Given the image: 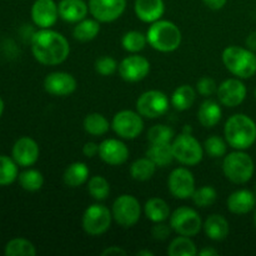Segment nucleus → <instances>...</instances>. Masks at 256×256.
I'll list each match as a JSON object with an SVG mask.
<instances>
[{
	"instance_id": "obj_19",
	"label": "nucleus",
	"mask_w": 256,
	"mask_h": 256,
	"mask_svg": "<svg viewBox=\"0 0 256 256\" xmlns=\"http://www.w3.org/2000/svg\"><path fill=\"white\" fill-rule=\"evenodd\" d=\"M100 159L108 165L119 166L129 159V149L119 139H105L99 144Z\"/></svg>"
},
{
	"instance_id": "obj_14",
	"label": "nucleus",
	"mask_w": 256,
	"mask_h": 256,
	"mask_svg": "<svg viewBox=\"0 0 256 256\" xmlns=\"http://www.w3.org/2000/svg\"><path fill=\"white\" fill-rule=\"evenodd\" d=\"M119 74L128 82H139L150 72V62L142 55L132 54L122 60L119 64Z\"/></svg>"
},
{
	"instance_id": "obj_29",
	"label": "nucleus",
	"mask_w": 256,
	"mask_h": 256,
	"mask_svg": "<svg viewBox=\"0 0 256 256\" xmlns=\"http://www.w3.org/2000/svg\"><path fill=\"white\" fill-rule=\"evenodd\" d=\"M100 32V22L96 19H82L76 22L72 30V36L75 40L82 42H88L94 40Z\"/></svg>"
},
{
	"instance_id": "obj_11",
	"label": "nucleus",
	"mask_w": 256,
	"mask_h": 256,
	"mask_svg": "<svg viewBox=\"0 0 256 256\" xmlns=\"http://www.w3.org/2000/svg\"><path fill=\"white\" fill-rule=\"evenodd\" d=\"M112 128L122 139L134 140L144 130V120L138 112L122 110L112 118Z\"/></svg>"
},
{
	"instance_id": "obj_48",
	"label": "nucleus",
	"mask_w": 256,
	"mask_h": 256,
	"mask_svg": "<svg viewBox=\"0 0 256 256\" xmlns=\"http://www.w3.org/2000/svg\"><path fill=\"white\" fill-rule=\"evenodd\" d=\"M198 254L200 256H216L219 254V252H218L216 249H214V248H204V249L200 250Z\"/></svg>"
},
{
	"instance_id": "obj_36",
	"label": "nucleus",
	"mask_w": 256,
	"mask_h": 256,
	"mask_svg": "<svg viewBox=\"0 0 256 256\" xmlns=\"http://www.w3.org/2000/svg\"><path fill=\"white\" fill-rule=\"evenodd\" d=\"M146 35H144L140 32H136V30L125 32L122 38V45L124 50H126L128 52H132V54H136V52H142L146 46Z\"/></svg>"
},
{
	"instance_id": "obj_13",
	"label": "nucleus",
	"mask_w": 256,
	"mask_h": 256,
	"mask_svg": "<svg viewBox=\"0 0 256 256\" xmlns=\"http://www.w3.org/2000/svg\"><path fill=\"white\" fill-rule=\"evenodd\" d=\"M126 9V0H89V12L100 22H112Z\"/></svg>"
},
{
	"instance_id": "obj_51",
	"label": "nucleus",
	"mask_w": 256,
	"mask_h": 256,
	"mask_svg": "<svg viewBox=\"0 0 256 256\" xmlns=\"http://www.w3.org/2000/svg\"><path fill=\"white\" fill-rule=\"evenodd\" d=\"M192 126H190V125H185V128H184V130H182V132H186V134H192Z\"/></svg>"
},
{
	"instance_id": "obj_9",
	"label": "nucleus",
	"mask_w": 256,
	"mask_h": 256,
	"mask_svg": "<svg viewBox=\"0 0 256 256\" xmlns=\"http://www.w3.org/2000/svg\"><path fill=\"white\" fill-rule=\"evenodd\" d=\"M112 222V210L102 204H92L82 215V229L92 236H100L110 229Z\"/></svg>"
},
{
	"instance_id": "obj_15",
	"label": "nucleus",
	"mask_w": 256,
	"mask_h": 256,
	"mask_svg": "<svg viewBox=\"0 0 256 256\" xmlns=\"http://www.w3.org/2000/svg\"><path fill=\"white\" fill-rule=\"evenodd\" d=\"M218 99L220 104L228 108H236L245 100L248 89L239 78L226 79L218 86Z\"/></svg>"
},
{
	"instance_id": "obj_33",
	"label": "nucleus",
	"mask_w": 256,
	"mask_h": 256,
	"mask_svg": "<svg viewBox=\"0 0 256 256\" xmlns=\"http://www.w3.org/2000/svg\"><path fill=\"white\" fill-rule=\"evenodd\" d=\"M18 166L12 158L0 155V186H8L18 179Z\"/></svg>"
},
{
	"instance_id": "obj_28",
	"label": "nucleus",
	"mask_w": 256,
	"mask_h": 256,
	"mask_svg": "<svg viewBox=\"0 0 256 256\" xmlns=\"http://www.w3.org/2000/svg\"><path fill=\"white\" fill-rule=\"evenodd\" d=\"M146 156L159 168L168 166L169 164H172V160H175L174 154H172V142L150 144L149 149L146 150Z\"/></svg>"
},
{
	"instance_id": "obj_22",
	"label": "nucleus",
	"mask_w": 256,
	"mask_h": 256,
	"mask_svg": "<svg viewBox=\"0 0 256 256\" xmlns=\"http://www.w3.org/2000/svg\"><path fill=\"white\" fill-rule=\"evenodd\" d=\"M59 16L66 22H79L89 12V5L84 0H60L58 4Z\"/></svg>"
},
{
	"instance_id": "obj_39",
	"label": "nucleus",
	"mask_w": 256,
	"mask_h": 256,
	"mask_svg": "<svg viewBox=\"0 0 256 256\" xmlns=\"http://www.w3.org/2000/svg\"><path fill=\"white\" fill-rule=\"evenodd\" d=\"M192 199L196 206L209 208L216 202L218 192L215 188L210 186V185H205V186L199 188V189H195Z\"/></svg>"
},
{
	"instance_id": "obj_25",
	"label": "nucleus",
	"mask_w": 256,
	"mask_h": 256,
	"mask_svg": "<svg viewBox=\"0 0 256 256\" xmlns=\"http://www.w3.org/2000/svg\"><path fill=\"white\" fill-rule=\"evenodd\" d=\"M90 170L88 165L82 162H75L65 169L62 180L69 188H79L89 180Z\"/></svg>"
},
{
	"instance_id": "obj_6",
	"label": "nucleus",
	"mask_w": 256,
	"mask_h": 256,
	"mask_svg": "<svg viewBox=\"0 0 256 256\" xmlns=\"http://www.w3.org/2000/svg\"><path fill=\"white\" fill-rule=\"evenodd\" d=\"M174 159L186 166H195L204 158V145L192 134L182 132L172 142Z\"/></svg>"
},
{
	"instance_id": "obj_50",
	"label": "nucleus",
	"mask_w": 256,
	"mask_h": 256,
	"mask_svg": "<svg viewBox=\"0 0 256 256\" xmlns=\"http://www.w3.org/2000/svg\"><path fill=\"white\" fill-rule=\"evenodd\" d=\"M4 108H5V104H4V100L0 98V116L2 115V112H4Z\"/></svg>"
},
{
	"instance_id": "obj_47",
	"label": "nucleus",
	"mask_w": 256,
	"mask_h": 256,
	"mask_svg": "<svg viewBox=\"0 0 256 256\" xmlns=\"http://www.w3.org/2000/svg\"><path fill=\"white\" fill-rule=\"evenodd\" d=\"M246 46L250 50L255 52L256 50V32H252L249 36L246 38Z\"/></svg>"
},
{
	"instance_id": "obj_54",
	"label": "nucleus",
	"mask_w": 256,
	"mask_h": 256,
	"mask_svg": "<svg viewBox=\"0 0 256 256\" xmlns=\"http://www.w3.org/2000/svg\"><path fill=\"white\" fill-rule=\"evenodd\" d=\"M255 190H256V185H255Z\"/></svg>"
},
{
	"instance_id": "obj_23",
	"label": "nucleus",
	"mask_w": 256,
	"mask_h": 256,
	"mask_svg": "<svg viewBox=\"0 0 256 256\" xmlns=\"http://www.w3.org/2000/svg\"><path fill=\"white\" fill-rule=\"evenodd\" d=\"M205 235L214 242H222L230 232L229 222L222 215L212 214L202 224Z\"/></svg>"
},
{
	"instance_id": "obj_41",
	"label": "nucleus",
	"mask_w": 256,
	"mask_h": 256,
	"mask_svg": "<svg viewBox=\"0 0 256 256\" xmlns=\"http://www.w3.org/2000/svg\"><path fill=\"white\" fill-rule=\"evenodd\" d=\"M94 68L95 72L102 76H110V75L115 74V72L119 69V64L112 56L104 55V56L96 59Z\"/></svg>"
},
{
	"instance_id": "obj_7",
	"label": "nucleus",
	"mask_w": 256,
	"mask_h": 256,
	"mask_svg": "<svg viewBox=\"0 0 256 256\" xmlns=\"http://www.w3.org/2000/svg\"><path fill=\"white\" fill-rule=\"evenodd\" d=\"M112 219L120 226L132 228L138 224L142 216V205L139 200L129 194H122L115 199L112 206Z\"/></svg>"
},
{
	"instance_id": "obj_30",
	"label": "nucleus",
	"mask_w": 256,
	"mask_h": 256,
	"mask_svg": "<svg viewBox=\"0 0 256 256\" xmlns=\"http://www.w3.org/2000/svg\"><path fill=\"white\" fill-rule=\"evenodd\" d=\"M82 126H84V130L89 135L102 136V135H105L109 132L112 124L102 114L92 112V114H88L85 116L84 122H82Z\"/></svg>"
},
{
	"instance_id": "obj_8",
	"label": "nucleus",
	"mask_w": 256,
	"mask_h": 256,
	"mask_svg": "<svg viewBox=\"0 0 256 256\" xmlns=\"http://www.w3.org/2000/svg\"><path fill=\"white\" fill-rule=\"evenodd\" d=\"M169 219L172 232L182 236H195L202 229V220L199 212L189 206L178 208L172 212Z\"/></svg>"
},
{
	"instance_id": "obj_49",
	"label": "nucleus",
	"mask_w": 256,
	"mask_h": 256,
	"mask_svg": "<svg viewBox=\"0 0 256 256\" xmlns=\"http://www.w3.org/2000/svg\"><path fill=\"white\" fill-rule=\"evenodd\" d=\"M138 256H154V252H150V250H140L138 252Z\"/></svg>"
},
{
	"instance_id": "obj_2",
	"label": "nucleus",
	"mask_w": 256,
	"mask_h": 256,
	"mask_svg": "<svg viewBox=\"0 0 256 256\" xmlns=\"http://www.w3.org/2000/svg\"><path fill=\"white\" fill-rule=\"evenodd\" d=\"M225 140L235 150H246L256 142V122L245 114H235L224 126Z\"/></svg>"
},
{
	"instance_id": "obj_42",
	"label": "nucleus",
	"mask_w": 256,
	"mask_h": 256,
	"mask_svg": "<svg viewBox=\"0 0 256 256\" xmlns=\"http://www.w3.org/2000/svg\"><path fill=\"white\" fill-rule=\"evenodd\" d=\"M196 92L202 96L209 98L218 92V84L212 78L202 76L196 82Z\"/></svg>"
},
{
	"instance_id": "obj_45",
	"label": "nucleus",
	"mask_w": 256,
	"mask_h": 256,
	"mask_svg": "<svg viewBox=\"0 0 256 256\" xmlns=\"http://www.w3.org/2000/svg\"><path fill=\"white\" fill-rule=\"evenodd\" d=\"M102 256H122V255H126V250L122 249V246L112 245V246H109L105 250H102Z\"/></svg>"
},
{
	"instance_id": "obj_31",
	"label": "nucleus",
	"mask_w": 256,
	"mask_h": 256,
	"mask_svg": "<svg viewBox=\"0 0 256 256\" xmlns=\"http://www.w3.org/2000/svg\"><path fill=\"white\" fill-rule=\"evenodd\" d=\"M156 165L149 158H140L130 165V175L136 182H148L154 176Z\"/></svg>"
},
{
	"instance_id": "obj_43",
	"label": "nucleus",
	"mask_w": 256,
	"mask_h": 256,
	"mask_svg": "<svg viewBox=\"0 0 256 256\" xmlns=\"http://www.w3.org/2000/svg\"><path fill=\"white\" fill-rule=\"evenodd\" d=\"M172 226H170V224H165L164 222H155V225L152 226V238H154L155 240H160V242H162V240H166L168 238L172 235Z\"/></svg>"
},
{
	"instance_id": "obj_44",
	"label": "nucleus",
	"mask_w": 256,
	"mask_h": 256,
	"mask_svg": "<svg viewBox=\"0 0 256 256\" xmlns=\"http://www.w3.org/2000/svg\"><path fill=\"white\" fill-rule=\"evenodd\" d=\"M82 154L86 158L92 159V158L99 155V144L94 142H88L86 144L82 146Z\"/></svg>"
},
{
	"instance_id": "obj_12",
	"label": "nucleus",
	"mask_w": 256,
	"mask_h": 256,
	"mask_svg": "<svg viewBox=\"0 0 256 256\" xmlns=\"http://www.w3.org/2000/svg\"><path fill=\"white\" fill-rule=\"evenodd\" d=\"M168 189L175 199H192L195 192L194 175L186 168H176L170 172L168 179Z\"/></svg>"
},
{
	"instance_id": "obj_18",
	"label": "nucleus",
	"mask_w": 256,
	"mask_h": 256,
	"mask_svg": "<svg viewBox=\"0 0 256 256\" xmlns=\"http://www.w3.org/2000/svg\"><path fill=\"white\" fill-rule=\"evenodd\" d=\"M40 149L38 142L29 136H22L15 142L12 150V158L19 166L29 168L38 162Z\"/></svg>"
},
{
	"instance_id": "obj_26",
	"label": "nucleus",
	"mask_w": 256,
	"mask_h": 256,
	"mask_svg": "<svg viewBox=\"0 0 256 256\" xmlns=\"http://www.w3.org/2000/svg\"><path fill=\"white\" fill-rule=\"evenodd\" d=\"M144 212L145 216L154 224L155 222H166L170 215H172L169 204L164 199H160V198H152V199L148 200L145 202Z\"/></svg>"
},
{
	"instance_id": "obj_52",
	"label": "nucleus",
	"mask_w": 256,
	"mask_h": 256,
	"mask_svg": "<svg viewBox=\"0 0 256 256\" xmlns=\"http://www.w3.org/2000/svg\"><path fill=\"white\" fill-rule=\"evenodd\" d=\"M254 225L256 228V209H255V212H254Z\"/></svg>"
},
{
	"instance_id": "obj_32",
	"label": "nucleus",
	"mask_w": 256,
	"mask_h": 256,
	"mask_svg": "<svg viewBox=\"0 0 256 256\" xmlns=\"http://www.w3.org/2000/svg\"><path fill=\"white\" fill-rule=\"evenodd\" d=\"M198 252H199L194 242L189 236H182V235L172 239L168 248L169 256H195L198 255Z\"/></svg>"
},
{
	"instance_id": "obj_5",
	"label": "nucleus",
	"mask_w": 256,
	"mask_h": 256,
	"mask_svg": "<svg viewBox=\"0 0 256 256\" xmlns=\"http://www.w3.org/2000/svg\"><path fill=\"white\" fill-rule=\"evenodd\" d=\"M222 172L225 178L234 184H246L255 172L254 160L244 150H235L225 155Z\"/></svg>"
},
{
	"instance_id": "obj_20",
	"label": "nucleus",
	"mask_w": 256,
	"mask_h": 256,
	"mask_svg": "<svg viewBox=\"0 0 256 256\" xmlns=\"http://www.w3.org/2000/svg\"><path fill=\"white\" fill-rule=\"evenodd\" d=\"M226 206L235 215L249 214L256 206V195L248 189H239L228 198Z\"/></svg>"
},
{
	"instance_id": "obj_37",
	"label": "nucleus",
	"mask_w": 256,
	"mask_h": 256,
	"mask_svg": "<svg viewBox=\"0 0 256 256\" xmlns=\"http://www.w3.org/2000/svg\"><path fill=\"white\" fill-rule=\"evenodd\" d=\"M88 192L92 195V199L98 202H102L106 199L110 194V184L102 175H95L90 178L88 182Z\"/></svg>"
},
{
	"instance_id": "obj_10",
	"label": "nucleus",
	"mask_w": 256,
	"mask_h": 256,
	"mask_svg": "<svg viewBox=\"0 0 256 256\" xmlns=\"http://www.w3.org/2000/svg\"><path fill=\"white\" fill-rule=\"evenodd\" d=\"M170 104L169 98L160 90H148L136 100V110L142 116L148 119H158L166 114Z\"/></svg>"
},
{
	"instance_id": "obj_27",
	"label": "nucleus",
	"mask_w": 256,
	"mask_h": 256,
	"mask_svg": "<svg viewBox=\"0 0 256 256\" xmlns=\"http://www.w3.org/2000/svg\"><path fill=\"white\" fill-rule=\"evenodd\" d=\"M195 99H196V92H195L194 88L192 85L184 84L175 89V92L172 95V99H170V102L176 110L185 112V110H189L194 105Z\"/></svg>"
},
{
	"instance_id": "obj_17",
	"label": "nucleus",
	"mask_w": 256,
	"mask_h": 256,
	"mask_svg": "<svg viewBox=\"0 0 256 256\" xmlns=\"http://www.w3.org/2000/svg\"><path fill=\"white\" fill-rule=\"evenodd\" d=\"M32 19L40 29H49L59 19V8L54 0H35L32 4Z\"/></svg>"
},
{
	"instance_id": "obj_34",
	"label": "nucleus",
	"mask_w": 256,
	"mask_h": 256,
	"mask_svg": "<svg viewBox=\"0 0 256 256\" xmlns=\"http://www.w3.org/2000/svg\"><path fill=\"white\" fill-rule=\"evenodd\" d=\"M4 252L6 256H34L36 255V249L29 240L15 238L8 242Z\"/></svg>"
},
{
	"instance_id": "obj_24",
	"label": "nucleus",
	"mask_w": 256,
	"mask_h": 256,
	"mask_svg": "<svg viewBox=\"0 0 256 256\" xmlns=\"http://www.w3.org/2000/svg\"><path fill=\"white\" fill-rule=\"evenodd\" d=\"M222 116V110L219 102L215 100L206 99L202 102L198 110V120L205 128H214L220 122Z\"/></svg>"
},
{
	"instance_id": "obj_4",
	"label": "nucleus",
	"mask_w": 256,
	"mask_h": 256,
	"mask_svg": "<svg viewBox=\"0 0 256 256\" xmlns=\"http://www.w3.org/2000/svg\"><path fill=\"white\" fill-rule=\"evenodd\" d=\"M225 68L239 79H249L256 74V55L249 48L230 45L222 55Z\"/></svg>"
},
{
	"instance_id": "obj_21",
	"label": "nucleus",
	"mask_w": 256,
	"mask_h": 256,
	"mask_svg": "<svg viewBox=\"0 0 256 256\" xmlns=\"http://www.w3.org/2000/svg\"><path fill=\"white\" fill-rule=\"evenodd\" d=\"M134 12L142 22H158L165 12L164 0H135Z\"/></svg>"
},
{
	"instance_id": "obj_3",
	"label": "nucleus",
	"mask_w": 256,
	"mask_h": 256,
	"mask_svg": "<svg viewBox=\"0 0 256 256\" xmlns=\"http://www.w3.org/2000/svg\"><path fill=\"white\" fill-rule=\"evenodd\" d=\"M146 39L148 44L156 52H172L179 49L182 35L176 24L160 19L148 29Z\"/></svg>"
},
{
	"instance_id": "obj_35",
	"label": "nucleus",
	"mask_w": 256,
	"mask_h": 256,
	"mask_svg": "<svg viewBox=\"0 0 256 256\" xmlns=\"http://www.w3.org/2000/svg\"><path fill=\"white\" fill-rule=\"evenodd\" d=\"M18 180H19L20 186L30 192H38L44 185V176H42V174L39 170L35 169H28L20 172Z\"/></svg>"
},
{
	"instance_id": "obj_53",
	"label": "nucleus",
	"mask_w": 256,
	"mask_h": 256,
	"mask_svg": "<svg viewBox=\"0 0 256 256\" xmlns=\"http://www.w3.org/2000/svg\"><path fill=\"white\" fill-rule=\"evenodd\" d=\"M255 98H256V89H255Z\"/></svg>"
},
{
	"instance_id": "obj_46",
	"label": "nucleus",
	"mask_w": 256,
	"mask_h": 256,
	"mask_svg": "<svg viewBox=\"0 0 256 256\" xmlns=\"http://www.w3.org/2000/svg\"><path fill=\"white\" fill-rule=\"evenodd\" d=\"M204 4L212 10H220L226 5L228 0H202Z\"/></svg>"
},
{
	"instance_id": "obj_16",
	"label": "nucleus",
	"mask_w": 256,
	"mask_h": 256,
	"mask_svg": "<svg viewBox=\"0 0 256 256\" xmlns=\"http://www.w3.org/2000/svg\"><path fill=\"white\" fill-rule=\"evenodd\" d=\"M78 82L72 74L65 72H54L44 79V89L54 96H69L76 90Z\"/></svg>"
},
{
	"instance_id": "obj_40",
	"label": "nucleus",
	"mask_w": 256,
	"mask_h": 256,
	"mask_svg": "<svg viewBox=\"0 0 256 256\" xmlns=\"http://www.w3.org/2000/svg\"><path fill=\"white\" fill-rule=\"evenodd\" d=\"M228 142L218 135H212L204 142V152L212 158H222L226 155Z\"/></svg>"
},
{
	"instance_id": "obj_38",
	"label": "nucleus",
	"mask_w": 256,
	"mask_h": 256,
	"mask_svg": "<svg viewBox=\"0 0 256 256\" xmlns=\"http://www.w3.org/2000/svg\"><path fill=\"white\" fill-rule=\"evenodd\" d=\"M174 130L164 124H156L148 132V140L150 144H165L174 140Z\"/></svg>"
},
{
	"instance_id": "obj_1",
	"label": "nucleus",
	"mask_w": 256,
	"mask_h": 256,
	"mask_svg": "<svg viewBox=\"0 0 256 256\" xmlns=\"http://www.w3.org/2000/svg\"><path fill=\"white\" fill-rule=\"evenodd\" d=\"M32 52L35 60L42 65H59L70 54L66 38L55 30L40 29L32 36Z\"/></svg>"
}]
</instances>
